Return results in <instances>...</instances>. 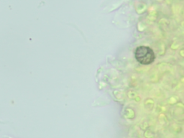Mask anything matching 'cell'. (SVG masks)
Listing matches in <instances>:
<instances>
[{"instance_id": "obj_1", "label": "cell", "mask_w": 184, "mask_h": 138, "mask_svg": "<svg viewBox=\"0 0 184 138\" xmlns=\"http://www.w3.org/2000/svg\"><path fill=\"white\" fill-rule=\"evenodd\" d=\"M134 58L136 61L141 65L147 66L155 62L156 56L154 50L150 47L140 45L135 49Z\"/></svg>"}]
</instances>
